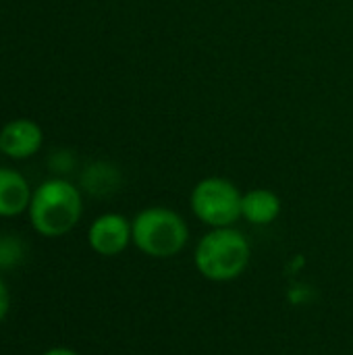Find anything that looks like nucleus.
<instances>
[{"label": "nucleus", "mask_w": 353, "mask_h": 355, "mask_svg": "<svg viewBox=\"0 0 353 355\" xmlns=\"http://www.w3.org/2000/svg\"><path fill=\"white\" fill-rule=\"evenodd\" d=\"M185 220L162 206L141 210L131 223V241L152 258L177 256L187 243Z\"/></svg>", "instance_id": "7ed1b4c3"}, {"label": "nucleus", "mask_w": 353, "mask_h": 355, "mask_svg": "<svg viewBox=\"0 0 353 355\" xmlns=\"http://www.w3.org/2000/svg\"><path fill=\"white\" fill-rule=\"evenodd\" d=\"M8 306H10L8 287H6V285H4V281L0 279V322L6 318V314H8Z\"/></svg>", "instance_id": "1a4fd4ad"}, {"label": "nucleus", "mask_w": 353, "mask_h": 355, "mask_svg": "<svg viewBox=\"0 0 353 355\" xmlns=\"http://www.w3.org/2000/svg\"><path fill=\"white\" fill-rule=\"evenodd\" d=\"M31 227L44 237L67 235L81 218L83 202L77 187L64 179L44 181L27 208Z\"/></svg>", "instance_id": "f257e3e1"}, {"label": "nucleus", "mask_w": 353, "mask_h": 355, "mask_svg": "<svg viewBox=\"0 0 353 355\" xmlns=\"http://www.w3.org/2000/svg\"><path fill=\"white\" fill-rule=\"evenodd\" d=\"M31 187L27 179L12 171V168H0V216L10 218L23 214L31 204Z\"/></svg>", "instance_id": "0eeeda50"}, {"label": "nucleus", "mask_w": 353, "mask_h": 355, "mask_svg": "<svg viewBox=\"0 0 353 355\" xmlns=\"http://www.w3.org/2000/svg\"><path fill=\"white\" fill-rule=\"evenodd\" d=\"M42 355H77L73 349H67V347H54V349H50V352H46V354Z\"/></svg>", "instance_id": "9d476101"}, {"label": "nucleus", "mask_w": 353, "mask_h": 355, "mask_svg": "<svg viewBox=\"0 0 353 355\" xmlns=\"http://www.w3.org/2000/svg\"><path fill=\"white\" fill-rule=\"evenodd\" d=\"M250 243L243 233L221 227L204 235L196 248V268L210 281H233L250 264Z\"/></svg>", "instance_id": "f03ea898"}, {"label": "nucleus", "mask_w": 353, "mask_h": 355, "mask_svg": "<svg viewBox=\"0 0 353 355\" xmlns=\"http://www.w3.org/2000/svg\"><path fill=\"white\" fill-rule=\"evenodd\" d=\"M89 248L100 256H117L131 241V223L121 214H102L87 233Z\"/></svg>", "instance_id": "39448f33"}, {"label": "nucleus", "mask_w": 353, "mask_h": 355, "mask_svg": "<svg viewBox=\"0 0 353 355\" xmlns=\"http://www.w3.org/2000/svg\"><path fill=\"white\" fill-rule=\"evenodd\" d=\"M241 200L239 189L223 177L202 179L191 191V210L193 214L214 227H231L241 216Z\"/></svg>", "instance_id": "20e7f679"}, {"label": "nucleus", "mask_w": 353, "mask_h": 355, "mask_svg": "<svg viewBox=\"0 0 353 355\" xmlns=\"http://www.w3.org/2000/svg\"><path fill=\"white\" fill-rule=\"evenodd\" d=\"M281 212V200L275 191L254 189L241 200V216L252 225H268Z\"/></svg>", "instance_id": "6e6552de"}, {"label": "nucleus", "mask_w": 353, "mask_h": 355, "mask_svg": "<svg viewBox=\"0 0 353 355\" xmlns=\"http://www.w3.org/2000/svg\"><path fill=\"white\" fill-rule=\"evenodd\" d=\"M44 144V131L29 119H15L0 129V152L15 160L31 158Z\"/></svg>", "instance_id": "423d86ee"}]
</instances>
